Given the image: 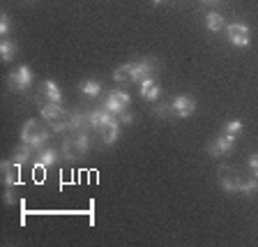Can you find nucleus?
Segmentation results:
<instances>
[{
  "mask_svg": "<svg viewBox=\"0 0 258 247\" xmlns=\"http://www.w3.org/2000/svg\"><path fill=\"white\" fill-rule=\"evenodd\" d=\"M48 139H51V132H48L37 118L28 120V123L23 125V129H21V141L23 143L32 145V148H39V145H44Z\"/></svg>",
  "mask_w": 258,
  "mask_h": 247,
  "instance_id": "f257e3e1",
  "label": "nucleus"
},
{
  "mask_svg": "<svg viewBox=\"0 0 258 247\" xmlns=\"http://www.w3.org/2000/svg\"><path fill=\"white\" fill-rule=\"evenodd\" d=\"M226 37H228V42L233 44V46H249V42H251V30H249V26H244V23L235 21V23H228L226 26Z\"/></svg>",
  "mask_w": 258,
  "mask_h": 247,
  "instance_id": "f03ea898",
  "label": "nucleus"
},
{
  "mask_svg": "<svg viewBox=\"0 0 258 247\" xmlns=\"http://www.w3.org/2000/svg\"><path fill=\"white\" fill-rule=\"evenodd\" d=\"M235 143H237V134H228V132H221V134L208 145V153H210L212 157L228 155V153L235 148Z\"/></svg>",
  "mask_w": 258,
  "mask_h": 247,
  "instance_id": "7ed1b4c3",
  "label": "nucleus"
},
{
  "mask_svg": "<svg viewBox=\"0 0 258 247\" xmlns=\"http://www.w3.org/2000/svg\"><path fill=\"white\" fill-rule=\"evenodd\" d=\"M217 176H219V185L224 192H240V185L244 178H242L233 167H221Z\"/></svg>",
  "mask_w": 258,
  "mask_h": 247,
  "instance_id": "20e7f679",
  "label": "nucleus"
},
{
  "mask_svg": "<svg viewBox=\"0 0 258 247\" xmlns=\"http://www.w3.org/2000/svg\"><path fill=\"white\" fill-rule=\"evenodd\" d=\"M171 113H175L177 118H189L196 113V100L189 95H177L171 102Z\"/></svg>",
  "mask_w": 258,
  "mask_h": 247,
  "instance_id": "39448f33",
  "label": "nucleus"
},
{
  "mask_svg": "<svg viewBox=\"0 0 258 247\" xmlns=\"http://www.w3.org/2000/svg\"><path fill=\"white\" fill-rule=\"evenodd\" d=\"M30 83H32V70L30 67H26V65L16 67V70L10 74V88L12 90H16V92L30 88Z\"/></svg>",
  "mask_w": 258,
  "mask_h": 247,
  "instance_id": "423d86ee",
  "label": "nucleus"
},
{
  "mask_svg": "<svg viewBox=\"0 0 258 247\" xmlns=\"http://www.w3.org/2000/svg\"><path fill=\"white\" fill-rule=\"evenodd\" d=\"M86 118H88V129H104L106 125L115 123V116L111 111H106L104 107L95 109V111H88Z\"/></svg>",
  "mask_w": 258,
  "mask_h": 247,
  "instance_id": "0eeeda50",
  "label": "nucleus"
},
{
  "mask_svg": "<svg viewBox=\"0 0 258 247\" xmlns=\"http://www.w3.org/2000/svg\"><path fill=\"white\" fill-rule=\"evenodd\" d=\"M127 104H129V92L124 90H113L111 95L106 97V102H104V109L111 111L113 116H118V113L127 111Z\"/></svg>",
  "mask_w": 258,
  "mask_h": 247,
  "instance_id": "6e6552de",
  "label": "nucleus"
},
{
  "mask_svg": "<svg viewBox=\"0 0 258 247\" xmlns=\"http://www.w3.org/2000/svg\"><path fill=\"white\" fill-rule=\"evenodd\" d=\"M0 173H3V180H5L7 187H14L21 180V171H19V164L12 160H3L0 162Z\"/></svg>",
  "mask_w": 258,
  "mask_h": 247,
  "instance_id": "1a4fd4ad",
  "label": "nucleus"
},
{
  "mask_svg": "<svg viewBox=\"0 0 258 247\" xmlns=\"http://www.w3.org/2000/svg\"><path fill=\"white\" fill-rule=\"evenodd\" d=\"M159 95H161V86L157 79L148 76L145 81H141V97H143L145 102H157Z\"/></svg>",
  "mask_w": 258,
  "mask_h": 247,
  "instance_id": "9d476101",
  "label": "nucleus"
},
{
  "mask_svg": "<svg viewBox=\"0 0 258 247\" xmlns=\"http://www.w3.org/2000/svg\"><path fill=\"white\" fill-rule=\"evenodd\" d=\"M152 67H155V63L148 60V58L134 63V70H132V83H141V81H145L152 74Z\"/></svg>",
  "mask_w": 258,
  "mask_h": 247,
  "instance_id": "9b49d317",
  "label": "nucleus"
},
{
  "mask_svg": "<svg viewBox=\"0 0 258 247\" xmlns=\"http://www.w3.org/2000/svg\"><path fill=\"white\" fill-rule=\"evenodd\" d=\"M39 92L46 97L48 102H60V100H62V92H60L58 83H55V81H51V79L42 81V88H39Z\"/></svg>",
  "mask_w": 258,
  "mask_h": 247,
  "instance_id": "f8f14e48",
  "label": "nucleus"
},
{
  "mask_svg": "<svg viewBox=\"0 0 258 247\" xmlns=\"http://www.w3.org/2000/svg\"><path fill=\"white\" fill-rule=\"evenodd\" d=\"M55 160H58V153L53 151V148H44V151H39V155L35 157V167L37 169H48L53 167Z\"/></svg>",
  "mask_w": 258,
  "mask_h": 247,
  "instance_id": "ddd939ff",
  "label": "nucleus"
},
{
  "mask_svg": "<svg viewBox=\"0 0 258 247\" xmlns=\"http://www.w3.org/2000/svg\"><path fill=\"white\" fill-rule=\"evenodd\" d=\"M99 134H102V141L106 145H113L115 141L120 139V120H115V123L106 125L104 129H99Z\"/></svg>",
  "mask_w": 258,
  "mask_h": 247,
  "instance_id": "4468645a",
  "label": "nucleus"
},
{
  "mask_svg": "<svg viewBox=\"0 0 258 247\" xmlns=\"http://www.w3.org/2000/svg\"><path fill=\"white\" fill-rule=\"evenodd\" d=\"M32 151H35L32 145H28V143H21V145H19V148H16V151H14V155H12L10 160H12V162H16L19 167H23V164H26V162L30 160Z\"/></svg>",
  "mask_w": 258,
  "mask_h": 247,
  "instance_id": "2eb2a0df",
  "label": "nucleus"
},
{
  "mask_svg": "<svg viewBox=\"0 0 258 247\" xmlns=\"http://www.w3.org/2000/svg\"><path fill=\"white\" fill-rule=\"evenodd\" d=\"M205 26H208V30L212 32H219L226 28V21H224V16L217 14V12H210L208 16H205Z\"/></svg>",
  "mask_w": 258,
  "mask_h": 247,
  "instance_id": "dca6fc26",
  "label": "nucleus"
},
{
  "mask_svg": "<svg viewBox=\"0 0 258 247\" xmlns=\"http://www.w3.org/2000/svg\"><path fill=\"white\" fill-rule=\"evenodd\" d=\"M81 92H83L86 97H97L99 92H102V83L95 81V79H88V81L81 83Z\"/></svg>",
  "mask_w": 258,
  "mask_h": 247,
  "instance_id": "f3484780",
  "label": "nucleus"
},
{
  "mask_svg": "<svg viewBox=\"0 0 258 247\" xmlns=\"http://www.w3.org/2000/svg\"><path fill=\"white\" fill-rule=\"evenodd\" d=\"M132 70H134V63H124V65H120L118 70L113 72V79L118 81V83L132 81Z\"/></svg>",
  "mask_w": 258,
  "mask_h": 247,
  "instance_id": "a211bd4d",
  "label": "nucleus"
},
{
  "mask_svg": "<svg viewBox=\"0 0 258 247\" xmlns=\"http://www.w3.org/2000/svg\"><path fill=\"white\" fill-rule=\"evenodd\" d=\"M0 56H3V60H5V63L14 60V56H16V44L10 42V39H3V42H0Z\"/></svg>",
  "mask_w": 258,
  "mask_h": 247,
  "instance_id": "6ab92c4d",
  "label": "nucleus"
},
{
  "mask_svg": "<svg viewBox=\"0 0 258 247\" xmlns=\"http://www.w3.org/2000/svg\"><path fill=\"white\" fill-rule=\"evenodd\" d=\"M240 192L244 194V196H253V194H258V178H251V180H242Z\"/></svg>",
  "mask_w": 258,
  "mask_h": 247,
  "instance_id": "aec40b11",
  "label": "nucleus"
},
{
  "mask_svg": "<svg viewBox=\"0 0 258 247\" xmlns=\"http://www.w3.org/2000/svg\"><path fill=\"white\" fill-rule=\"evenodd\" d=\"M224 132H228V134H240L242 132V120H231V123L224 127Z\"/></svg>",
  "mask_w": 258,
  "mask_h": 247,
  "instance_id": "412c9836",
  "label": "nucleus"
},
{
  "mask_svg": "<svg viewBox=\"0 0 258 247\" xmlns=\"http://www.w3.org/2000/svg\"><path fill=\"white\" fill-rule=\"evenodd\" d=\"M247 167H249V171H251V176H253V178H258V153H253V155L249 157Z\"/></svg>",
  "mask_w": 258,
  "mask_h": 247,
  "instance_id": "4be33fe9",
  "label": "nucleus"
},
{
  "mask_svg": "<svg viewBox=\"0 0 258 247\" xmlns=\"http://www.w3.org/2000/svg\"><path fill=\"white\" fill-rule=\"evenodd\" d=\"M0 35H3V37H7V35H10V16H7V14L0 16Z\"/></svg>",
  "mask_w": 258,
  "mask_h": 247,
  "instance_id": "5701e85b",
  "label": "nucleus"
},
{
  "mask_svg": "<svg viewBox=\"0 0 258 247\" xmlns=\"http://www.w3.org/2000/svg\"><path fill=\"white\" fill-rule=\"evenodd\" d=\"M118 120L122 125H132V123H134V116H132L129 111H122V113H118Z\"/></svg>",
  "mask_w": 258,
  "mask_h": 247,
  "instance_id": "b1692460",
  "label": "nucleus"
},
{
  "mask_svg": "<svg viewBox=\"0 0 258 247\" xmlns=\"http://www.w3.org/2000/svg\"><path fill=\"white\" fill-rule=\"evenodd\" d=\"M5 201H7V206H14V204H16V196H14V192H12V187H7V192H5Z\"/></svg>",
  "mask_w": 258,
  "mask_h": 247,
  "instance_id": "393cba45",
  "label": "nucleus"
},
{
  "mask_svg": "<svg viewBox=\"0 0 258 247\" xmlns=\"http://www.w3.org/2000/svg\"><path fill=\"white\" fill-rule=\"evenodd\" d=\"M157 113H159V116H166V113H171V107H168V104H161V107L157 109Z\"/></svg>",
  "mask_w": 258,
  "mask_h": 247,
  "instance_id": "a878e982",
  "label": "nucleus"
},
{
  "mask_svg": "<svg viewBox=\"0 0 258 247\" xmlns=\"http://www.w3.org/2000/svg\"><path fill=\"white\" fill-rule=\"evenodd\" d=\"M203 3H208V5H215V3H219V0H203Z\"/></svg>",
  "mask_w": 258,
  "mask_h": 247,
  "instance_id": "bb28decb",
  "label": "nucleus"
},
{
  "mask_svg": "<svg viewBox=\"0 0 258 247\" xmlns=\"http://www.w3.org/2000/svg\"><path fill=\"white\" fill-rule=\"evenodd\" d=\"M161 3H164V0H152V5H161Z\"/></svg>",
  "mask_w": 258,
  "mask_h": 247,
  "instance_id": "cd10ccee",
  "label": "nucleus"
}]
</instances>
